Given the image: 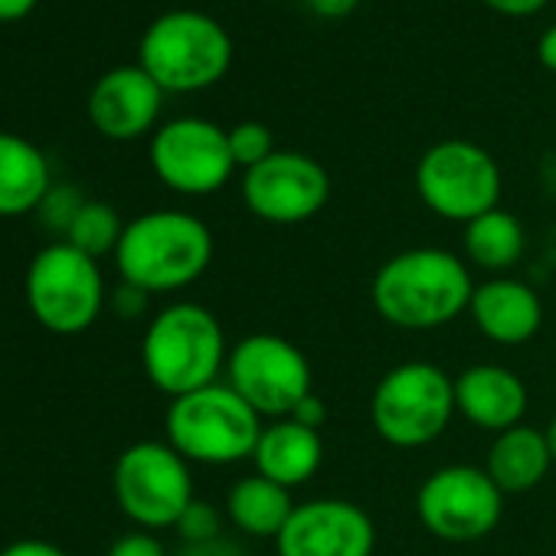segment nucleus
<instances>
[{
  "label": "nucleus",
  "mask_w": 556,
  "mask_h": 556,
  "mask_svg": "<svg viewBox=\"0 0 556 556\" xmlns=\"http://www.w3.org/2000/svg\"><path fill=\"white\" fill-rule=\"evenodd\" d=\"M475 295L471 265L435 245L390 255L370 282L377 315L400 331H435L468 312Z\"/></svg>",
  "instance_id": "f257e3e1"
},
{
  "label": "nucleus",
  "mask_w": 556,
  "mask_h": 556,
  "mask_svg": "<svg viewBox=\"0 0 556 556\" xmlns=\"http://www.w3.org/2000/svg\"><path fill=\"white\" fill-rule=\"evenodd\" d=\"M213 262L210 226L184 210H148L125 223L115 249L122 282L164 295L193 286Z\"/></svg>",
  "instance_id": "f03ea898"
},
{
  "label": "nucleus",
  "mask_w": 556,
  "mask_h": 556,
  "mask_svg": "<svg viewBox=\"0 0 556 556\" xmlns=\"http://www.w3.org/2000/svg\"><path fill=\"white\" fill-rule=\"evenodd\" d=\"M226 331L219 318L197 302H174L161 308L144 328V377L170 400L219 383V374H226Z\"/></svg>",
  "instance_id": "7ed1b4c3"
},
{
  "label": "nucleus",
  "mask_w": 556,
  "mask_h": 556,
  "mask_svg": "<svg viewBox=\"0 0 556 556\" xmlns=\"http://www.w3.org/2000/svg\"><path fill=\"white\" fill-rule=\"evenodd\" d=\"M262 426V416L229 383H210L170 400L164 442L190 465H236L245 458L252 462Z\"/></svg>",
  "instance_id": "20e7f679"
},
{
  "label": "nucleus",
  "mask_w": 556,
  "mask_h": 556,
  "mask_svg": "<svg viewBox=\"0 0 556 556\" xmlns=\"http://www.w3.org/2000/svg\"><path fill=\"white\" fill-rule=\"evenodd\" d=\"M232 63V40L203 11H167L141 37L138 66L164 92H200L216 86Z\"/></svg>",
  "instance_id": "39448f33"
},
{
  "label": "nucleus",
  "mask_w": 556,
  "mask_h": 556,
  "mask_svg": "<svg viewBox=\"0 0 556 556\" xmlns=\"http://www.w3.org/2000/svg\"><path fill=\"white\" fill-rule=\"evenodd\" d=\"M109 305L99 258L66 239L43 245L27 268V308L40 328L60 338L89 331Z\"/></svg>",
  "instance_id": "423d86ee"
},
{
  "label": "nucleus",
  "mask_w": 556,
  "mask_h": 556,
  "mask_svg": "<svg viewBox=\"0 0 556 556\" xmlns=\"http://www.w3.org/2000/svg\"><path fill=\"white\" fill-rule=\"evenodd\" d=\"M455 413V380L429 361L390 367L370 396V422L393 448H422L435 442Z\"/></svg>",
  "instance_id": "0eeeda50"
},
{
  "label": "nucleus",
  "mask_w": 556,
  "mask_h": 556,
  "mask_svg": "<svg viewBox=\"0 0 556 556\" xmlns=\"http://www.w3.org/2000/svg\"><path fill=\"white\" fill-rule=\"evenodd\" d=\"M112 494L118 510L138 530H164L180 520L193 494L190 462L157 439L128 445L112 471Z\"/></svg>",
  "instance_id": "6e6552de"
},
{
  "label": "nucleus",
  "mask_w": 556,
  "mask_h": 556,
  "mask_svg": "<svg viewBox=\"0 0 556 556\" xmlns=\"http://www.w3.org/2000/svg\"><path fill=\"white\" fill-rule=\"evenodd\" d=\"M226 383L262 416L289 419L315 393V374L299 344L282 334H249L229 348Z\"/></svg>",
  "instance_id": "1a4fd4ad"
},
{
  "label": "nucleus",
  "mask_w": 556,
  "mask_h": 556,
  "mask_svg": "<svg viewBox=\"0 0 556 556\" xmlns=\"http://www.w3.org/2000/svg\"><path fill=\"white\" fill-rule=\"evenodd\" d=\"M416 190L435 216L465 226L497 206L501 167L481 144L448 138L419 157Z\"/></svg>",
  "instance_id": "9d476101"
},
{
  "label": "nucleus",
  "mask_w": 556,
  "mask_h": 556,
  "mask_svg": "<svg viewBox=\"0 0 556 556\" xmlns=\"http://www.w3.org/2000/svg\"><path fill=\"white\" fill-rule=\"evenodd\" d=\"M416 514L432 536L448 543H475L501 523L504 491L484 468L445 465L422 481Z\"/></svg>",
  "instance_id": "9b49d317"
},
{
  "label": "nucleus",
  "mask_w": 556,
  "mask_h": 556,
  "mask_svg": "<svg viewBox=\"0 0 556 556\" xmlns=\"http://www.w3.org/2000/svg\"><path fill=\"white\" fill-rule=\"evenodd\" d=\"M148 154L157 180L184 197H210L236 174L226 128L197 115L164 122L151 138Z\"/></svg>",
  "instance_id": "f8f14e48"
},
{
  "label": "nucleus",
  "mask_w": 556,
  "mask_h": 556,
  "mask_svg": "<svg viewBox=\"0 0 556 556\" xmlns=\"http://www.w3.org/2000/svg\"><path fill=\"white\" fill-rule=\"evenodd\" d=\"M331 197L328 170L302 151H275L242 170V200L249 213L271 226H299L315 219Z\"/></svg>",
  "instance_id": "ddd939ff"
},
{
  "label": "nucleus",
  "mask_w": 556,
  "mask_h": 556,
  "mask_svg": "<svg viewBox=\"0 0 556 556\" xmlns=\"http://www.w3.org/2000/svg\"><path fill=\"white\" fill-rule=\"evenodd\" d=\"M374 517L344 497H315L295 504L289 523L275 536L278 556H374Z\"/></svg>",
  "instance_id": "4468645a"
},
{
  "label": "nucleus",
  "mask_w": 556,
  "mask_h": 556,
  "mask_svg": "<svg viewBox=\"0 0 556 556\" xmlns=\"http://www.w3.org/2000/svg\"><path fill=\"white\" fill-rule=\"evenodd\" d=\"M164 105V89L135 63L109 70L89 92V122L99 135L112 141H135L157 131Z\"/></svg>",
  "instance_id": "2eb2a0df"
},
{
  "label": "nucleus",
  "mask_w": 556,
  "mask_h": 556,
  "mask_svg": "<svg viewBox=\"0 0 556 556\" xmlns=\"http://www.w3.org/2000/svg\"><path fill=\"white\" fill-rule=\"evenodd\" d=\"M527 383L501 364H475L455 377V409L484 432H507L523 422Z\"/></svg>",
  "instance_id": "dca6fc26"
},
{
  "label": "nucleus",
  "mask_w": 556,
  "mask_h": 556,
  "mask_svg": "<svg viewBox=\"0 0 556 556\" xmlns=\"http://www.w3.org/2000/svg\"><path fill=\"white\" fill-rule=\"evenodd\" d=\"M468 315L488 341L517 348V344H527L540 331L543 302L527 282H520V278L491 275L488 282L475 286Z\"/></svg>",
  "instance_id": "f3484780"
},
{
  "label": "nucleus",
  "mask_w": 556,
  "mask_h": 556,
  "mask_svg": "<svg viewBox=\"0 0 556 556\" xmlns=\"http://www.w3.org/2000/svg\"><path fill=\"white\" fill-rule=\"evenodd\" d=\"M325 462V439L295 419H271L262 426L258 445L252 452L255 475L282 484L289 491L308 484Z\"/></svg>",
  "instance_id": "a211bd4d"
},
{
  "label": "nucleus",
  "mask_w": 556,
  "mask_h": 556,
  "mask_svg": "<svg viewBox=\"0 0 556 556\" xmlns=\"http://www.w3.org/2000/svg\"><path fill=\"white\" fill-rule=\"evenodd\" d=\"M50 187L47 154L21 135L0 131V219L37 213Z\"/></svg>",
  "instance_id": "6ab92c4d"
},
{
  "label": "nucleus",
  "mask_w": 556,
  "mask_h": 556,
  "mask_svg": "<svg viewBox=\"0 0 556 556\" xmlns=\"http://www.w3.org/2000/svg\"><path fill=\"white\" fill-rule=\"evenodd\" d=\"M549 468H553V452L546 432L530 429L523 422L507 432H497L484 458V471L504 494L533 491L549 475Z\"/></svg>",
  "instance_id": "aec40b11"
},
{
  "label": "nucleus",
  "mask_w": 556,
  "mask_h": 556,
  "mask_svg": "<svg viewBox=\"0 0 556 556\" xmlns=\"http://www.w3.org/2000/svg\"><path fill=\"white\" fill-rule=\"evenodd\" d=\"M292 510H295L292 491L262 475L239 478L226 494V520L239 533L258 536V540H275L282 533Z\"/></svg>",
  "instance_id": "412c9836"
},
{
  "label": "nucleus",
  "mask_w": 556,
  "mask_h": 556,
  "mask_svg": "<svg viewBox=\"0 0 556 556\" xmlns=\"http://www.w3.org/2000/svg\"><path fill=\"white\" fill-rule=\"evenodd\" d=\"M523 249H527L523 223L501 206L465 223V262L481 271L507 275L523 258Z\"/></svg>",
  "instance_id": "4be33fe9"
},
{
  "label": "nucleus",
  "mask_w": 556,
  "mask_h": 556,
  "mask_svg": "<svg viewBox=\"0 0 556 556\" xmlns=\"http://www.w3.org/2000/svg\"><path fill=\"white\" fill-rule=\"evenodd\" d=\"M122 232H125V223H122V216H118V210L112 203L86 200L63 239L70 245H76L79 252H86L92 258H102V255H115Z\"/></svg>",
  "instance_id": "5701e85b"
},
{
  "label": "nucleus",
  "mask_w": 556,
  "mask_h": 556,
  "mask_svg": "<svg viewBox=\"0 0 556 556\" xmlns=\"http://www.w3.org/2000/svg\"><path fill=\"white\" fill-rule=\"evenodd\" d=\"M226 135H229L232 161H236V167H242V170H249V167L262 164L268 154H275L271 131H268L262 122H239V125L229 128Z\"/></svg>",
  "instance_id": "b1692460"
},
{
  "label": "nucleus",
  "mask_w": 556,
  "mask_h": 556,
  "mask_svg": "<svg viewBox=\"0 0 556 556\" xmlns=\"http://www.w3.org/2000/svg\"><path fill=\"white\" fill-rule=\"evenodd\" d=\"M223 517H226V510L213 507L210 501L193 497L187 504V510L180 514V520L174 523V530L187 546L190 543H210V540L223 536Z\"/></svg>",
  "instance_id": "393cba45"
},
{
  "label": "nucleus",
  "mask_w": 556,
  "mask_h": 556,
  "mask_svg": "<svg viewBox=\"0 0 556 556\" xmlns=\"http://www.w3.org/2000/svg\"><path fill=\"white\" fill-rule=\"evenodd\" d=\"M83 203H86V197H83L76 187H70V184H53L50 193L43 197V203H40L37 213H40V219H43L53 232L66 236L70 226H73V219H76V213L83 210Z\"/></svg>",
  "instance_id": "a878e982"
},
{
  "label": "nucleus",
  "mask_w": 556,
  "mask_h": 556,
  "mask_svg": "<svg viewBox=\"0 0 556 556\" xmlns=\"http://www.w3.org/2000/svg\"><path fill=\"white\" fill-rule=\"evenodd\" d=\"M105 556H167V546L154 530H128L109 546Z\"/></svg>",
  "instance_id": "bb28decb"
},
{
  "label": "nucleus",
  "mask_w": 556,
  "mask_h": 556,
  "mask_svg": "<svg viewBox=\"0 0 556 556\" xmlns=\"http://www.w3.org/2000/svg\"><path fill=\"white\" fill-rule=\"evenodd\" d=\"M148 292H141V289H135V286H128V282H122L115 292H112V299H109V305L122 315V318H141L144 312H148Z\"/></svg>",
  "instance_id": "cd10ccee"
},
{
  "label": "nucleus",
  "mask_w": 556,
  "mask_h": 556,
  "mask_svg": "<svg viewBox=\"0 0 556 556\" xmlns=\"http://www.w3.org/2000/svg\"><path fill=\"white\" fill-rule=\"evenodd\" d=\"M0 556H70L63 546L50 543V540H37V536H27V540H17V543H8L0 549Z\"/></svg>",
  "instance_id": "c85d7f7f"
},
{
  "label": "nucleus",
  "mask_w": 556,
  "mask_h": 556,
  "mask_svg": "<svg viewBox=\"0 0 556 556\" xmlns=\"http://www.w3.org/2000/svg\"><path fill=\"white\" fill-rule=\"evenodd\" d=\"M289 419H295V422H302V426L321 432V426L328 422V406H325V400H321L318 393H312V396H305V400L299 403V409H295Z\"/></svg>",
  "instance_id": "c756f323"
},
{
  "label": "nucleus",
  "mask_w": 556,
  "mask_h": 556,
  "mask_svg": "<svg viewBox=\"0 0 556 556\" xmlns=\"http://www.w3.org/2000/svg\"><path fill=\"white\" fill-rule=\"evenodd\" d=\"M484 4L504 17H530V14L543 11L549 0H484Z\"/></svg>",
  "instance_id": "7c9ffc66"
},
{
  "label": "nucleus",
  "mask_w": 556,
  "mask_h": 556,
  "mask_svg": "<svg viewBox=\"0 0 556 556\" xmlns=\"http://www.w3.org/2000/svg\"><path fill=\"white\" fill-rule=\"evenodd\" d=\"M361 0H308V8L325 21H344L357 11Z\"/></svg>",
  "instance_id": "2f4dec72"
},
{
  "label": "nucleus",
  "mask_w": 556,
  "mask_h": 556,
  "mask_svg": "<svg viewBox=\"0 0 556 556\" xmlns=\"http://www.w3.org/2000/svg\"><path fill=\"white\" fill-rule=\"evenodd\" d=\"M184 556H242V549L232 540L216 536L210 543H190V546H184Z\"/></svg>",
  "instance_id": "473e14b6"
},
{
  "label": "nucleus",
  "mask_w": 556,
  "mask_h": 556,
  "mask_svg": "<svg viewBox=\"0 0 556 556\" xmlns=\"http://www.w3.org/2000/svg\"><path fill=\"white\" fill-rule=\"evenodd\" d=\"M37 8V0H0V24H17L30 17Z\"/></svg>",
  "instance_id": "72a5a7b5"
},
{
  "label": "nucleus",
  "mask_w": 556,
  "mask_h": 556,
  "mask_svg": "<svg viewBox=\"0 0 556 556\" xmlns=\"http://www.w3.org/2000/svg\"><path fill=\"white\" fill-rule=\"evenodd\" d=\"M536 56H540V66H543V70L556 73V24H553V27H546V30L540 34Z\"/></svg>",
  "instance_id": "f704fd0d"
},
{
  "label": "nucleus",
  "mask_w": 556,
  "mask_h": 556,
  "mask_svg": "<svg viewBox=\"0 0 556 556\" xmlns=\"http://www.w3.org/2000/svg\"><path fill=\"white\" fill-rule=\"evenodd\" d=\"M543 432H546V442H549V452H553V465H556V416L549 419V426Z\"/></svg>",
  "instance_id": "c9c22d12"
}]
</instances>
